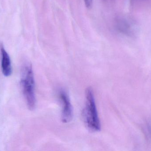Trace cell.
Returning a JSON list of instances; mask_svg holds the SVG:
<instances>
[{"mask_svg": "<svg viewBox=\"0 0 151 151\" xmlns=\"http://www.w3.org/2000/svg\"><path fill=\"white\" fill-rule=\"evenodd\" d=\"M129 25L124 19L119 18L115 21V27L119 32L123 33H128L129 30Z\"/></svg>", "mask_w": 151, "mask_h": 151, "instance_id": "5", "label": "cell"}, {"mask_svg": "<svg viewBox=\"0 0 151 151\" xmlns=\"http://www.w3.org/2000/svg\"><path fill=\"white\" fill-rule=\"evenodd\" d=\"M1 68L3 74L6 77H9L12 73L11 63L9 56L3 48L1 49Z\"/></svg>", "mask_w": 151, "mask_h": 151, "instance_id": "4", "label": "cell"}, {"mask_svg": "<svg viewBox=\"0 0 151 151\" xmlns=\"http://www.w3.org/2000/svg\"><path fill=\"white\" fill-rule=\"evenodd\" d=\"M59 97L63 105L62 121L63 123H67L70 122L73 118L72 106L68 95L64 90H60Z\"/></svg>", "mask_w": 151, "mask_h": 151, "instance_id": "3", "label": "cell"}, {"mask_svg": "<svg viewBox=\"0 0 151 151\" xmlns=\"http://www.w3.org/2000/svg\"><path fill=\"white\" fill-rule=\"evenodd\" d=\"M20 85L27 107L29 110L33 111L36 106V98L34 76L30 63L27 62L22 66Z\"/></svg>", "mask_w": 151, "mask_h": 151, "instance_id": "1", "label": "cell"}, {"mask_svg": "<svg viewBox=\"0 0 151 151\" xmlns=\"http://www.w3.org/2000/svg\"><path fill=\"white\" fill-rule=\"evenodd\" d=\"M84 122L87 127L92 132H98L101 129L93 90L88 88L85 91V106L83 111Z\"/></svg>", "mask_w": 151, "mask_h": 151, "instance_id": "2", "label": "cell"}, {"mask_svg": "<svg viewBox=\"0 0 151 151\" xmlns=\"http://www.w3.org/2000/svg\"><path fill=\"white\" fill-rule=\"evenodd\" d=\"M85 6L88 9L91 8L92 4V0H84Z\"/></svg>", "mask_w": 151, "mask_h": 151, "instance_id": "6", "label": "cell"}]
</instances>
